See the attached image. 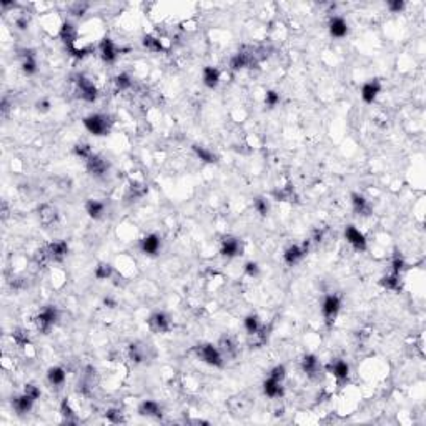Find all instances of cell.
Returning <instances> with one entry per match:
<instances>
[{
	"label": "cell",
	"instance_id": "cell-1",
	"mask_svg": "<svg viewBox=\"0 0 426 426\" xmlns=\"http://www.w3.org/2000/svg\"><path fill=\"white\" fill-rule=\"evenodd\" d=\"M193 353L196 355V358L203 363H207L208 366L221 368L225 365V357L221 355L218 346L212 345V343H202L193 348Z\"/></svg>",
	"mask_w": 426,
	"mask_h": 426
},
{
	"label": "cell",
	"instance_id": "cell-2",
	"mask_svg": "<svg viewBox=\"0 0 426 426\" xmlns=\"http://www.w3.org/2000/svg\"><path fill=\"white\" fill-rule=\"evenodd\" d=\"M84 127L95 137H105L112 130V118L104 113H92L84 118Z\"/></svg>",
	"mask_w": 426,
	"mask_h": 426
},
{
	"label": "cell",
	"instance_id": "cell-3",
	"mask_svg": "<svg viewBox=\"0 0 426 426\" xmlns=\"http://www.w3.org/2000/svg\"><path fill=\"white\" fill-rule=\"evenodd\" d=\"M341 310V298L338 295H327L323 298V303H321V315H323V320L328 327H332L333 323L336 321V318H338V313Z\"/></svg>",
	"mask_w": 426,
	"mask_h": 426
},
{
	"label": "cell",
	"instance_id": "cell-4",
	"mask_svg": "<svg viewBox=\"0 0 426 426\" xmlns=\"http://www.w3.org/2000/svg\"><path fill=\"white\" fill-rule=\"evenodd\" d=\"M59 320V311H57L55 307H45L39 315L34 318V323H35V328L39 330L40 333L47 335L52 327Z\"/></svg>",
	"mask_w": 426,
	"mask_h": 426
},
{
	"label": "cell",
	"instance_id": "cell-5",
	"mask_svg": "<svg viewBox=\"0 0 426 426\" xmlns=\"http://www.w3.org/2000/svg\"><path fill=\"white\" fill-rule=\"evenodd\" d=\"M75 93H77V97L85 100V102H95L98 97V90L95 84L90 80L84 77V75H79L77 79H75Z\"/></svg>",
	"mask_w": 426,
	"mask_h": 426
},
{
	"label": "cell",
	"instance_id": "cell-6",
	"mask_svg": "<svg viewBox=\"0 0 426 426\" xmlns=\"http://www.w3.org/2000/svg\"><path fill=\"white\" fill-rule=\"evenodd\" d=\"M258 62V57L255 54L253 48H241L240 52H237L230 60V68L233 72H238V70H243L248 67H253Z\"/></svg>",
	"mask_w": 426,
	"mask_h": 426
},
{
	"label": "cell",
	"instance_id": "cell-7",
	"mask_svg": "<svg viewBox=\"0 0 426 426\" xmlns=\"http://www.w3.org/2000/svg\"><path fill=\"white\" fill-rule=\"evenodd\" d=\"M310 245H311V240H305L302 245H291V246H288L287 250H285V253H283L285 263L290 265V266L296 265L308 253Z\"/></svg>",
	"mask_w": 426,
	"mask_h": 426
},
{
	"label": "cell",
	"instance_id": "cell-8",
	"mask_svg": "<svg viewBox=\"0 0 426 426\" xmlns=\"http://www.w3.org/2000/svg\"><path fill=\"white\" fill-rule=\"evenodd\" d=\"M109 162L105 160L104 157H100L97 154H93L88 160H85V168L87 171L90 173L92 177H97V179H100V177H104L107 171H109Z\"/></svg>",
	"mask_w": 426,
	"mask_h": 426
},
{
	"label": "cell",
	"instance_id": "cell-9",
	"mask_svg": "<svg viewBox=\"0 0 426 426\" xmlns=\"http://www.w3.org/2000/svg\"><path fill=\"white\" fill-rule=\"evenodd\" d=\"M345 238H346L348 243L352 245L357 252H365L366 250L368 243H366L365 235L361 233L355 225H348L345 228Z\"/></svg>",
	"mask_w": 426,
	"mask_h": 426
},
{
	"label": "cell",
	"instance_id": "cell-10",
	"mask_svg": "<svg viewBox=\"0 0 426 426\" xmlns=\"http://www.w3.org/2000/svg\"><path fill=\"white\" fill-rule=\"evenodd\" d=\"M45 252H47L50 262L59 263L68 255V245H67V241H62V240L50 241L48 245H45Z\"/></svg>",
	"mask_w": 426,
	"mask_h": 426
},
{
	"label": "cell",
	"instance_id": "cell-11",
	"mask_svg": "<svg viewBox=\"0 0 426 426\" xmlns=\"http://www.w3.org/2000/svg\"><path fill=\"white\" fill-rule=\"evenodd\" d=\"M162 248V240L157 233H148L140 240V250L148 257H155Z\"/></svg>",
	"mask_w": 426,
	"mask_h": 426
},
{
	"label": "cell",
	"instance_id": "cell-12",
	"mask_svg": "<svg viewBox=\"0 0 426 426\" xmlns=\"http://www.w3.org/2000/svg\"><path fill=\"white\" fill-rule=\"evenodd\" d=\"M241 252H243V245H241V241L235 237H225L221 240V245H220V253L227 258H235L241 255Z\"/></svg>",
	"mask_w": 426,
	"mask_h": 426
},
{
	"label": "cell",
	"instance_id": "cell-13",
	"mask_svg": "<svg viewBox=\"0 0 426 426\" xmlns=\"http://www.w3.org/2000/svg\"><path fill=\"white\" fill-rule=\"evenodd\" d=\"M148 325L155 333H168L171 330V320H170V316L167 313H163V311H157V313H154L150 316Z\"/></svg>",
	"mask_w": 426,
	"mask_h": 426
},
{
	"label": "cell",
	"instance_id": "cell-14",
	"mask_svg": "<svg viewBox=\"0 0 426 426\" xmlns=\"http://www.w3.org/2000/svg\"><path fill=\"white\" fill-rule=\"evenodd\" d=\"M98 54H100V59L105 63H113L118 57V48L109 37H105V39H102V42L98 43Z\"/></svg>",
	"mask_w": 426,
	"mask_h": 426
},
{
	"label": "cell",
	"instance_id": "cell-15",
	"mask_svg": "<svg viewBox=\"0 0 426 426\" xmlns=\"http://www.w3.org/2000/svg\"><path fill=\"white\" fill-rule=\"evenodd\" d=\"M60 39L63 43H65L68 52L72 54L73 50L77 48L75 47V43H77V29H75L70 22H63L60 27Z\"/></svg>",
	"mask_w": 426,
	"mask_h": 426
},
{
	"label": "cell",
	"instance_id": "cell-16",
	"mask_svg": "<svg viewBox=\"0 0 426 426\" xmlns=\"http://www.w3.org/2000/svg\"><path fill=\"white\" fill-rule=\"evenodd\" d=\"M300 365H302L303 373L310 378H316L321 371V363L315 355H305V357L302 358Z\"/></svg>",
	"mask_w": 426,
	"mask_h": 426
},
{
	"label": "cell",
	"instance_id": "cell-17",
	"mask_svg": "<svg viewBox=\"0 0 426 426\" xmlns=\"http://www.w3.org/2000/svg\"><path fill=\"white\" fill-rule=\"evenodd\" d=\"M381 92V84L378 80H370L361 87V98H363L365 104L371 105L374 100L378 98V95Z\"/></svg>",
	"mask_w": 426,
	"mask_h": 426
},
{
	"label": "cell",
	"instance_id": "cell-18",
	"mask_svg": "<svg viewBox=\"0 0 426 426\" xmlns=\"http://www.w3.org/2000/svg\"><path fill=\"white\" fill-rule=\"evenodd\" d=\"M57 218H59V212L54 205L50 203H43V205L39 207V221L43 227H50L54 225Z\"/></svg>",
	"mask_w": 426,
	"mask_h": 426
},
{
	"label": "cell",
	"instance_id": "cell-19",
	"mask_svg": "<svg viewBox=\"0 0 426 426\" xmlns=\"http://www.w3.org/2000/svg\"><path fill=\"white\" fill-rule=\"evenodd\" d=\"M327 370H328V373H332L333 377L340 381V383L341 381H346L348 377H349V365L343 360L332 361V363L327 366Z\"/></svg>",
	"mask_w": 426,
	"mask_h": 426
},
{
	"label": "cell",
	"instance_id": "cell-20",
	"mask_svg": "<svg viewBox=\"0 0 426 426\" xmlns=\"http://www.w3.org/2000/svg\"><path fill=\"white\" fill-rule=\"evenodd\" d=\"M328 30L330 35L335 37V39H343V37L348 35V23L343 17H333L328 23Z\"/></svg>",
	"mask_w": 426,
	"mask_h": 426
},
{
	"label": "cell",
	"instance_id": "cell-21",
	"mask_svg": "<svg viewBox=\"0 0 426 426\" xmlns=\"http://www.w3.org/2000/svg\"><path fill=\"white\" fill-rule=\"evenodd\" d=\"M352 207L353 212L357 215H361V217H368L371 215V205L363 195L360 193H352Z\"/></svg>",
	"mask_w": 426,
	"mask_h": 426
},
{
	"label": "cell",
	"instance_id": "cell-22",
	"mask_svg": "<svg viewBox=\"0 0 426 426\" xmlns=\"http://www.w3.org/2000/svg\"><path fill=\"white\" fill-rule=\"evenodd\" d=\"M263 393L268 398H273V399H277V398H282L283 396V383L282 381H277V380H273V378H266L263 381Z\"/></svg>",
	"mask_w": 426,
	"mask_h": 426
},
{
	"label": "cell",
	"instance_id": "cell-23",
	"mask_svg": "<svg viewBox=\"0 0 426 426\" xmlns=\"http://www.w3.org/2000/svg\"><path fill=\"white\" fill-rule=\"evenodd\" d=\"M138 413L142 416H148V418H160L162 416V406L158 405L154 399H145V402L140 403L138 406Z\"/></svg>",
	"mask_w": 426,
	"mask_h": 426
},
{
	"label": "cell",
	"instance_id": "cell-24",
	"mask_svg": "<svg viewBox=\"0 0 426 426\" xmlns=\"http://www.w3.org/2000/svg\"><path fill=\"white\" fill-rule=\"evenodd\" d=\"M85 212L90 218L93 220H102L105 217V203L100 200H87L85 203Z\"/></svg>",
	"mask_w": 426,
	"mask_h": 426
},
{
	"label": "cell",
	"instance_id": "cell-25",
	"mask_svg": "<svg viewBox=\"0 0 426 426\" xmlns=\"http://www.w3.org/2000/svg\"><path fill=\"white\" fill-rule=\"evenodd\" d=\"M203 85L208 88H217L220 84V70L217 67H205L202 72Z\"/></svg>",
	"mask_w": 426,
	"mask_h": 426
},
{
	"label": "cell",
	"instance_id": "cell-26",
	"mask_svg": "<svg viewBox=\"0 0 426 426\" xmlns=\"http://www.w3.org/2000/svg\"><path fill=\"white\" fill-rule=\"evenodd\" d=\"M34 403L35 402L29 395L22 393V395H18V396H15L14 399H12V408H14L18 415H25V413H29L32 410Z\"/></svg>",
	"mask_w": 426,
	"mask_h": 426
},
{
	"label": "cell",
	"instance_id": "cell-27",
	"mask_svg": "<svg viewBox=\"0 0 426 426\" xmlns=\"http://www.w3.org/2000/svg\"><path fill=\"white\" fill-rule=\"evenodd\" d=\"M380 285H381V287H383L385 290L398 291L399 288H402V273L390 271L388 275H385L383 278L380 280Z\"/></svg>",
	"mask_w": 426,
	"mask_h": 426
},
{
	"label": "cell",
	"instance_id": "cell-28",
	"mask_svg": "<svg viewBox=\"0 0 426 426\" xmlns=\"http://www.w3.org/2000/svg\"><path fill=\"white\" fill-rule=\"evenodd\" d=\"M47 380L52 386H62L67 380V371L62 366H52L47 371Z\"/></svg>",
	"mask_w": 426,
	"mask_h": 426
},
{
	"label": "cell",
	"instance_id": "cell-29",
	"mask_svg": "<svg viewBox=\"0 0 426 426\" xmlns=\"http://www.w3.org/2000/svg\"><path fill=\"white\" fill-rule=\"evenodd\" d=\"M22 72L25 75H34L37 72V57L32 50H25L22 55Z\"/></svg>",
	"mask_w": 426,
	"mask_h": 426
},
{
	"label": "cell",
	"instance_id": "cell-30",
	"mask_svg": "<svg viewBox=\"0 0 426 426\" xmlns=\"http://www.w3.org/2000/svg\"><path fill=\"white\" fill-rule=\"evenodd\" d=\"M192 150L195 152V155L198 157L202 162H205V163H217V160H218V157L215 155L212 150H208L207 147H203V145H193Z\"/></svg>",
	"mask_w": 426,
	"mask_h": 426
},
{
	"label": "cell",
	"instance_id": "cell-31",
	"mask_svg": "<svg viewBox=\"0 0 426 426\" xmlns=\"http://www.w3.org/2000/svg\"><path fill=\"white\" fill-rule=\"evenodd\" d=\"M218 349L225 358L227 357H235V355H237V345H235L230 336H221L220 341H218Z\"/></svg>",
	"mask_w": 426,
	"mask_h": 426
},
{
	"label": "cell",
	"instance_id": "cell-32",
	"mask_svg": "<svg viewBox=\"0 0 426 426\" xmlns=\"http://www.w3.org/2000/svg\"><path fill=\"white\" fill-rule=\"evenodd\" d=\"M233 399L238 403V406L230 405V410L233 411V415H235V416H248V415H250L252 403L248 402V399H245V398H240L241 402H238V398H233Z\"/></svg>",
	"mask_w": 426,
	"mask_h": 426
},
{
	"label": "cell",
	"instance_id": "cell-33",
	"mask_svg": "<svg viewBox=\"0 0 426 426\" xmlns=\"http://www.w3.org/2000/svg\"><path fill=\"white\" fill-rule=\"evenodd\" d=\"M60 413H62L63 421H65V423H77V416H75V411L72 410V405H70L68 398H63L62 399Z\"/></svg>",
	"mask_w": 426,
	"mask_h": 426
},
{
	"label": "cell",
	"instance_id": "cell-34",
	"mask_svg": "<svg viewBox=\"0 0 426 426\" xmlns=\"http://www.w3.org/2000/svg\"><path fill=\"white\" fill-rule=\"evenodd\" d=\"M243 327L246 330L248 336H250V335H255L258 330L262 328V323H260V318L257 315H248L243 320Z\"/></svg>",
	"mask_w": 426,
	"mask_h": 426
},
{
	"label": "cell",
	"instance_id": "cell-35",
	"mask_svg": "<svg viewBox=\"0 0 426 426\" xmlns=\"http://www.w3.org/2000/svg\"><path fill=\"white\" fill-rule=\"evenodd\" d=\"M293 196H295V192H293V188H291V185H288V187H280V188H277V190H273V198H275V200L291 202V200H293Z\"/></svg>",
	"mask_w": 426,
	"mask_h": 426
},
{
	"label": "cell",
	"instance_id": "cell-36",
	"mask_svg": "<svg viewBox=\"0 0 426 426\" xmlns=\"http://www.w3.org/2000/svg\"><path fill=\"white\" fill-rule=\"evenodd\" d=\"M129 358L133 361V363H142V361L147 358L145 357V349L137 345V343H132L129 346Z\"/></svg>",
	"mask_w": 426,
	"mask_h": 426
},
{
	"label": "cell",
	"instance_id": "cell-37",
	"mask_svg": "<svg viewBox=\"0 0 426 426\" xmlns=\"http://www.w3.org/2000/svg\"><path fill=\"white\" fill-rule=\"evenodd\" d=\"M142 43H143L145 48L150 50V52H162V50H163L162 40L157 39V37H154V35H145Z\"/></svg>",
	"mask_w": 426,
	"mask_h": 426
},
{
	"label": "cell",
	"instance_id": "cell-38",
	"mask_svg": "<svg viewBox=\"0 0 426 426\" xmlns=\"http://www.w3.org/2000/svg\"><path fill=\"white\" fill-rule=\"evenodd\" d=\"M129 192H130V195L133 196V198H142V196L147 195L148 188L143 182H132L130 187H129Z\"/></svg>",
	"mask_w": 426,
	"mask_h": 426
},
{
	"label": "cell",
	"instance_id": "cell-39",
	"mask_svg": "<svg viewBox=\"0 0 426 426\" xmlns=\"http://www.w3.org/2000/svg\"><path fill=\"white\" fill-rule=\"evenodd\" d=\"M73 154H75V157L82 158V160H88V158L93 155V150L88 143H77L73 147Z\"/></svg>",
	"mask_w": 426,
	"mask_h": 426
},
{
	"label": "cell",
	"instance_id": "cell-40",
	"mask_svg": "<svg viewBox=\"0 0 426 426\" xmlns=\"http://www.w3.org/2000/svg\"><path fill=\"white\" fill-rule=\"evenodd\" d=\"M113 275V266L110 263H98L95 268V277L98 280H109Z\"/></svg>",
	"mask_w": 426,
	"mask_h": 426
},
{
	"label": "cell",
	"instance_id": "cell-41",
	"mask_svg": "<svg viewBox=\"0 0 426 426\" xmlns=\"http://www.w3.org/2000/svg\"><path fill=\"white\" fill-rule=\"evenodd\" d=\"M115 87L118 88V90H129V88L132 87V79H130V75L129 73H118L117 77H115Z\"/></svg>",
	"mask_w": 426,
	"mask_h": 426
},
{
	"label": "cell",
	"instance_id": "cell-42",
	"mask_svg": "<svg viewBox=\"0 0 426 426\" xmlns=\"http://www.w3.org/2000/svg\"><path fill=\"white\" fill-rule=\"evenodd\" d=\"M253 208H255L257 213H260L262 217H266L268 212H270L268 200L263 198V196H258V198H255V202H253Z\"/></svg>",
	"mask_w": 426,
	"mask_h": 426
},
{
	"label": "cell",
	"instance_id": "cell-43",
	"mask_svg": "<svg viewBox=\"0 0 426 426\" xmlns=\"http://www.w3.org/2000/svg\"><path fill=\"white\" fill-rule=\"evenodd\" d=\"M268 377L273 378V380H277V381H282V383H283V380L287 378V368H285V365H277V366H273Z\"/></svg>",
	"mask_w": 426,
	"mask_h": 426
},
{
	"label": "cell",
	"instance_id": "cell-44",
	"mask_svg": "<svg viewBox=\"0 0 426 426\" xmlns=\"http://www.w3.org/2000/svg\"><path fill=\"white\" fill-rule=\"evenodd\" d=\"M280 104V93L275 90H268L265 93V105L268 109H275V107Z\"/></svg>",
	"mask_w": 426,
	"mask_h": 426
},
{
	"label": "cell",
	"instance_id": "cell-45",
	"mask_svg": "<svg viewBox=\"0 0 426 426\" xmlns=\"http://www.w3.org/2000/svg\"><path fill=\"white\" fill-rule=\"evenodd\" d=\"M12 338L17 343L18 346H27L29 345V333L25 332V330H15L14 335H12Z\"/></svg>",
	"mask_w": 426,
	"mask_h": 426
},
{
	"label": "cell",
	"instance_id": "cell-46",
	"mask_svg": "<svg viewBox=\"0 0 426 426\" xmlns=\"http://www.w3.org/2000/svg\"><path fill=\"white\" fill-rule=\"evenodd\" d=\"M105 418L109 419L110 423H122L123 421V416H122V411L117 410V408H112V410H107L105 411Z\"/></svg>",
	"mask_w": 426,
	"mask_h": 426
},
{
	"label": "cell",
	"instance_id": "cell-47",
	"mask_svg": "<svg viewBox=\"0 0 426 426\" xmlns=\"http://www.w3.org/2000/svg\"><path fill=\"white\" fill-rule=\"evenodd\" d=\"M23 393H25V395H29L32 399H34V402H37V399H39V398H40V395H42L40 388H37L35 385H25V388H23Z\"/></svg>",
	"mask_w": 426,
	"mask_h": 426
},
{
	"label": "cell",
	"instance_id": "cell-48",
	"mask_svg": "<svg viewBox=\"0 0 426 426\" xmlns=\"http://www.w3.org/2000/svg\"><path fill=\"white\" fill-rule=\"evenodd\" d=\"M403 268H405V260L402 258V255H399V253H396V255L393 257V260H391V271L402 273Z\"/></svg>",
	"mask_w": 426,
	"mask_h": 426
},
{
	"label": "cell",
	"instance_id": "cell-49",
	"mask_svg": "<svg viewBox=\"0 0 426 426\" xmlns=\"http://www.w3.org/2000/svg\"><path fill=\"white\" fill-rule=\"evenodd\" d=\"M405 5L406 4L403 2V0H391V2L386 4V7L390 12H393V14H399V12L405 9Z\"/></svg>",
	"mask_w": 426,
	"mask_h": 426
},
{
	"label": "cell",
	"instance_id": "cell-50",
	"mask_svg": "<svg viewBox=\"0 0 426 426\" xmlns=\"http://www.w3.org/2000/svg\"><path fill=\"white\" fill-rule=\"evenodd\" d=\"M245 273H246L248 277H252V278L258 277V275H260V266H258V263H255V262H248V263H245Z\"/></svg>",
	"mask_w": 426,
	"mask_h": 426
},
{
	"label": "cell",
	"instance_id": "cell-51",
	"mask_svg": "<svg viewBox=\"0 0 426 426\" xmlns=\"http://www.w3.org/2000/svg\"><path fill=\"white\" fill-rule=\"evenodd\" d=\"M35 107H37V110H39L40 113H47L50 110V107H52V104H50L48 98H42V100L37 102Z\"/></svg>",
	"mask_w": 426,
	"mask_h": 426
},
{
	"label": "cell",
	"instance_id": "cell-52",
	"mask_svg": "<svg viewBox=\"0 0 426 426\" xmlns=\"http://www.w3.org/2000/svg\"><path fill=\"white\" fill-rule=\"evenodd\" d=\"M87 7H88L87 4H82V5H80V4H75V5H73V10H72V12H73L75 15H84V12L87 10Z\"/></svg>",
	"mask_w": 426,
	"mask_h": 426
},
{
	"label": "cell",
	"instance_id": "cell-53",
	"mask_svg": "<svg viewBox=\"0 0 426 426\" xmlns=\"http://www.w3.org/2000/svg\"><path fill=\"white\" fill-rule=\"evenodd\" d=\"M104 303H105V305H109V308H113V307H117V303L113 302L112 298H105V300H104Z\"/></svg>",
	"mask_w": 426,
	"mask_h": 426
}]
</instances>
